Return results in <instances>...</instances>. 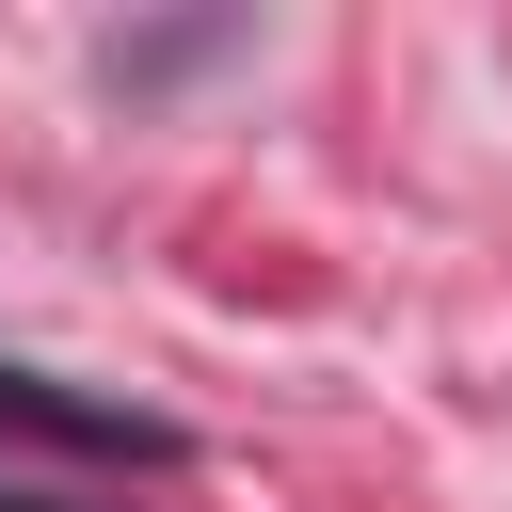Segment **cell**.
Returning a JSON list of instances; mask_svg holds the SVG:
<instances>
[{
  "mask_svg": "<svg viewBox=\"0 0 512 512\" xmlns=\"http://www.w3.org/2000/svg\"><path fill=\"white\" fill-rule=\"evenodd\" d=\"M0 432H48V448H128V464H160V448H176L160 416L80 400V384H48V368H0Z\"/></svg>",
  "mask_w": 512,
  "mask_h": 512,
  "instance_id": "1",
  "label": "cell"
}]
</instances>
